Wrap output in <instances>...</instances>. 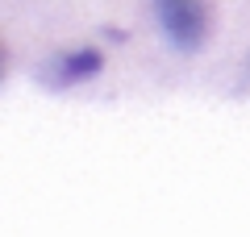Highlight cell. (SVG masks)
I'll return each instance as SVG.
<instances>
[{
	"mask_svg": "<svg viewBox=\"0 0 250 237\" xmlns=\"http://www.w3.org/2000/svg\"><path fill=\"white\" fill-rule=\"evenodd\" d=\"M154 13H159L167 38L179 50H196L205 42L208 17H205V4L200 0H154Z\"/></svg>",
	"mask_w": 250,
	"mask_h": 237,
	"instance_id": "cell-1",
	"label": "cell"
},
{
	"mask_svg": "<svg viewBox=\"0 0 250 237\" xmlns=\"http://www.w3.org/2000/svg\"><path fill=\"white\" fill-rule=\"evenodd\" d=\"M100 67H104V59H100V50H71V54H62L59 62H50L42 75L46 88L62 92V88H75V83H88V79L100 75Z\"/></svg>",
	"mask_w": 250,
	"mask_h": 237,
	"instance_id": "cell-2",
	"label": "cell"
}]
</instances>
